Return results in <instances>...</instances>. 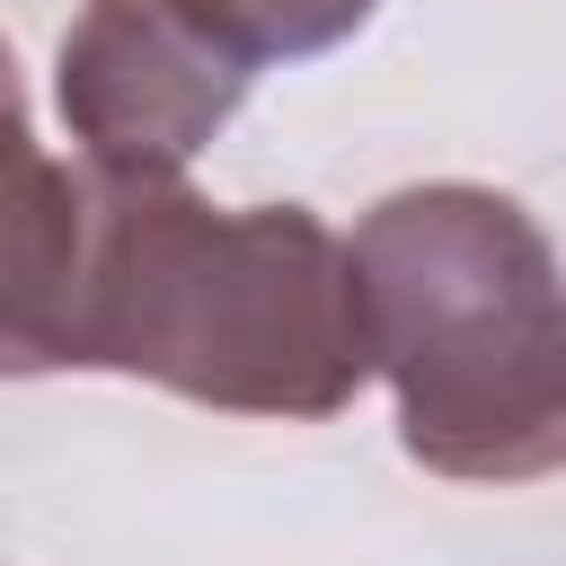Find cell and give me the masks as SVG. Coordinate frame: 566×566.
Instances as JSON below:
<instances>
[{
	"mask_svg": "<svg viewBox=\"0 0 566 566\" xmlns=\"http://www.w3.org/2000/svg\"><path fill=\"white\" fill-rule=\"evenodd\" d=\"M0 345L9 371H142L230 416H336L371 371L354 248L318 212H221L177 177L44 159L27 115L0 195Z\"/></svg>",
	"mask_w": 566,
	"mask_h": 566,
	"instance_id": "cell-1",
	"label": "cell"
},
{
	"mask_svg": "<svg viewBox=\"0 0 566 566\" xmlns=\"http://www.w3.org/2000/svg\"><path fill=\"white\" fill-rule=\"evenodd\" d=\"M371 371L433 478L522 486L566 469V283L495 186H407L354 230Z\"/></svg>",
	"mask_w": 566,
	"mask_h": 566,
	"instance_id": "cell-2",
	"label": "cell"
},
{
	"mask_svg": "<svg viewBox=\"0 0 566 566\" xmlns=\"http://www.w3.org/2000/svg\"><path fill=\"white\" fill-rule=\"evenodd\" d=\"M256 53L195 0H88L62 35V124L80 159L177 177L248 97Z\"/></svg>",
	"mask_w": 566,
	"mask_h": 566,
	"instance_id": "cell-3",
	"label": "cell"
},
{
	"mask_svg": "<svg viewBox=\"0 0 566 566\" xmlns=\"http://www.w3.org/2000/svg\"><path fill=\"white\" fill-rule=\"evenodd\" d=\"M195 9L212 27H230L256 62L265 53H327L371 18V0H195Z\"/></svg>",
	"mask_w": 566,
	"mask_h": 566,
	"instance_id": "cell-4",
	"label": "cell"
}]
</instances>
